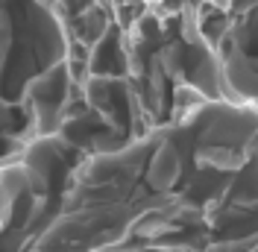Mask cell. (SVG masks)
I'll return each instance as SVG.
<instances>
[{
  "label": "cell",
  "instance_id": "cell-2",
  "mask_svg": "<svg viewBox=\"0 0 258 252\" xmlns=\"http://www.w3.org/2000/svg\"><path fill=\"white\" fill-rule=\"evenodd\" d=\"M56 6L74 82L59 138L85 158L123 150L209 103H226L197 3Z\"/></svg>",
  "mask_w": 258,
  "mask_h": 252
},
{
  "label": "cell",
  "instance_id": "cell-1",
  "mask_svg": "<svg viewBox=\"0 0 258 252\" xmlns=\"http://www.w3.org/2000/svg\"><path fill=\"white\" fill-rule=\"evenodd\" d=\"M255 138V111L209 103L123 150L85 158L35 252H200Z\"/></svg>",
  "mask_w": 258,
  "mask_h": 252
},
{
  "label": "cell",
  "instance_id": "cell-3",
  "mask_svg": "<svg viewBox=\"0 0 258 252\" xmlns=\"http://www.w3.org/2000/svg\"><path fill=\"white\" fill-rule=\"evenodd\" d=\"M74 103L56 3H0V167L62 132Z\"/></svg>",
  "mask_w": 258,
  "mask_h": 252
},
{
  "label": "cell",
  "instance_id": "cell-6",
  "mask_svg": "<svg viewBox=\"0 0 258 252\" xmlns=\"http://www.w3.org/2000/svg\"><path fill=\"white\" fill-rule=\"evenodd\" d=\"M200 252H258V138L214 208Z\"/></svg>",
  "mask_w": 258,
  "mask_h": 252
},
{
  "label": "cell",
  "instance_id": "cell-4",
  "mask_svg": "<svg viewBox=\"0 0 258 252\" xmlns=\"http://www.w3.org/2000/svg\"><path fill=\"white\" fill-rule=\"evenodd\" d=\"M85 161L53 135L0 167V252H35L64 205L71 179Z\"/></svg>",
  "mask_w": 258,
  "mask_h": 252
},
{
  "label": "cell",
  "instance_id": "cell-7",
  "mask_svg": "<svg viewBox=\"0 0 258 252\" xmlns=\"http://www.w3.org/2000/svg\"><path fill=\"white\" fill-rule=\"evenodd\" d=\"M132 252H179V249H132Z\"/></svg>",
  "mask_w": 258,
  "mask_h": 252
},
{
  "label": "cell",
  "instance_id": "cell-5",
  "mask_svg": "<svg viewBox=\"0 0 258 252\" xmlns=\"http://www.w3.org/2000/svg\"><path fill=\"white\" fill-rule=\"evenodd\" d=\"M197 15L220 68L226 103L258 114V3H197Z\"/></svg>",
  "mask_w": 258,
  "mask_h": 252
}]
</instances>
